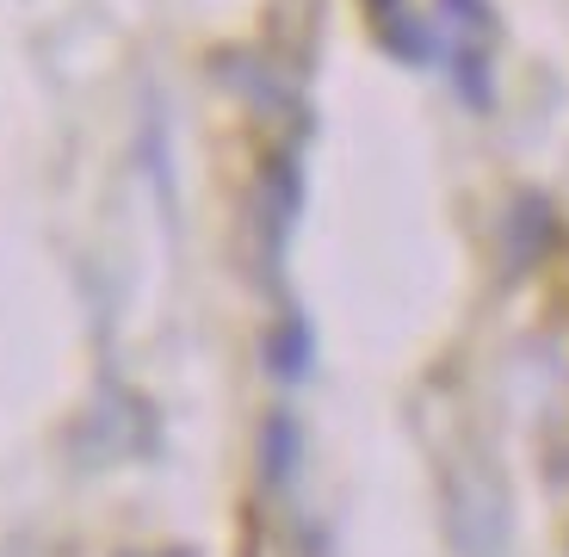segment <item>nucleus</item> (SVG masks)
Instances as JSON below:
<instances>
[{"label":"nucleus","instance_id":"2","mask_svg":"<svg viewBox=\"0 0 569 557\" xmlns=\"http://www.w3.org/2000/svg\"><path fill=\"white\" fill-rule=\"evenodd\" d=\"M371 7H378V13H390V7H397V0H371Z\"/></svg>","mask_w":569,"mask_h":557},{"label":"nucleus","instance_id":"1","mask_svg":"<svg viewBox=\"0 0 569 557\" xmlns=\"http://www.w3.org/2000/svg\"><path fill=\"white\" fill-rule=\"evenodd\" d=\"M303 359H310V335H303V322L291 316V322L279 329V366H284V378H298Z\"/></svg>","mask_w":569,"mask_h":557}]
</instances>
